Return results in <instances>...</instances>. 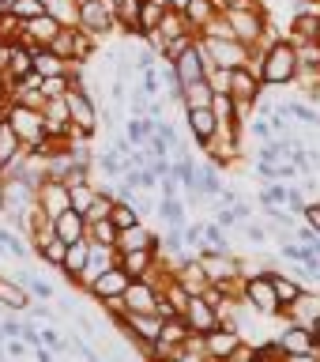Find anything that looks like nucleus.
I'll return each instance as SVG.
<instances>
[{"mask_svg": "<svg viewBox=\"0 0 320 362\" xmlns=\"http://www.w3.org/2000/svg\"><path fill=\"white\" fill-rule=\"evenodd\" d=\"M298 45L290 38H275L264 45V87H287L298 79Z\"/></svg>", "mask_w": 320, "mask_h": 362, "instance_id": "f257e3e1", "label": "nucleus"}, {"mask_svg": "<svg viewBox=\"0 0 320 362\" xmlns=\"http://www.w3.org/2000/svg\"><path fill=\"white\" fill-rule=\"evenodd\" d=\"M64 102H68V117H72V132L95 140V132H98V102L90 98L87 83H76L64 95Z\"/></svg>", "mask_w": 320, "mask_h": 362, "instance_id": "f03ea898", "label": "nucleus"}, {"mask_svg": "<svg viewBox=\"0 0 320 362\" xmlns=\"http://www.w3.org/2000/svg\"><path fill=\"white\" fill-rule=\"evenodd\" d=\"M242 298H245L249 310H256L260 317H275L279 294H275V283H271V268L268 272H253V276L242 279Z\"/></svg>", "mask_w": 320, "mask_h": 362, "instance_id": "7ed1b4c3", "label": "nucleus"}, {"mask_svg": "<svg viewBox=\"0 0 320 362\" xmlns=\"http://www.w3.org/2000/svg\"><path fill=\"white\" fill-rule=\"evenodd\" d=\"M4 117H8L11 129H16V136L23 140V147L38 144L42 136H45V110H38V106H27V102L11 98V106H8Z\"/></svg>", "mask_w": 320, "mask_h": 362, "instance_id": "20e7f679", "label": "nucleus"}, {"mask_svg": "<svg viewBox=\"0 0 320 362\" xmlns=\"http://www.w3.org/2000/svg\"><path fill=\"white\" fill-rule=\"evenodd\" d=\"M200 45H203V53H208V61L211 64H223V68L245 64L249 57H253V49H256V45L234 38V34H223V38H200Z\"/></svg>", "mask_w": 320, "mask_h": 362, "instance_id": "39448f33", "label": "nucleus"}, {"mask_svg": "<svg viewBox=\"0 0 320 362\" xmlns=\"http://www.w3.org/2000/svg\"><path fill=\"white\" fill-rule=\"evenodd\" d=\"M79 27L90 30L95 38H102V34H109V30H117L113 4H109V0H79Z\"/></svg>", "mask_w": 320, "mask_h": 362, "instance_id": "423d86ee", "label": "nucleus"}, {"mask_svg": "<svg viewBox=\"0 0 320 362\" xmlns=\"http://www.w3.org/2000/svg\"><path fill=\"white\" fill-rule=\"evenodd\" d=\"M189 332H192V328L185 325V317H181V313H177V317H166L162 328H158V339L151 344V351H147V355H151V358H174L177 347L189 339Z\"/></svg>", "mask_w": 320, "mask_h": 362, "instance_id": "0eeeda50", "label": "nucleus"}, {"mask_svg": "<svg viewBox=\"0 0 320 362\" xmlns=\"http://www.w3.org/2000/svg\"><path fill=\"white\" fill-rule=\"evenodd\" d=\"M185 117H189L192 144L208 151V147L215 144V136L223 132V124H219V117H215V110H211V106H196V110H185Z\"/></svg>", "mask_w": 320, "mask_h": 362, "instance_id": "6e6552de", "label": "nucleus"}, {"mask_svg": "<svg viewBox=\"0 0 320 362\" xmlns=\"http://www.w3.org/2000/svg\"><path fill=\"white\" fill-rule=\"evenodd\" d=\"M61 27H68V23H61L53 11H42V16L23 23V42H27L30 49H42V45H49L57 34H61Z\"/></svg>", "mask_w": 320, "mask_h": 362, "instance_id": "1a4fd4ad", "label": "nucleus"}, {"mask_svg": "<svg viewBox=\"0 0 320 362\" xmlns=\"http://www.w3.org/2000/svg\"><path fill=\"white\" fill-rule=\"evenodd\" d=\"M90 238H79V242H68L64 260H61V276L68 279V287H83V268L90 260Z\"/></svg>", "mask_w": 320, "mask_h": 362, "instance_id": "9d476101", "label": "nucleus"}, {"mask_svg": "<svg viewBox=\"0 0 320 362\" xmlns=\"http://www.w3.org/2000/svg\"><path fill=\"white\" fill-rule=\"evenodd\" d=\"M181 317H185V325L192 328V332H200V336H203V332H211L215 325H223V313L215 310V305L203 298V294H192L189 305L181 310Z\"/></svg>", "mask_w": 320, "mask_h": 362, "instance_id": "9b49d317", "label": "nucleus"}, {"mask_svg": "<svg viewBox=\"0 0 320 362\" xmlns=\"http://www.w3.org/2000/svg\"><path fill=\"white\" fill-rule=\"evenodd\" d=\"M34 200H38V208H42L45 215H49V219H57L61 211L72 208L68 185H64V181H57V177H45L42 185H38V192H34Z\"/></svg>", "mask_w": 320, "mask_h": 362, "instance_id": "f8f14e48", "label": "nucleus"}, {"mask_svg": "<svg viewBox=\"0 0 320 362\" xmlns=\"http://www.w3.org/2000/svg\"><path fill=\"white\" fill-rule=\"evenodd\" d=\"M158 305V287L151 279H132L124 287V310L129 313H155Z\"/></svg>", "mask_w": 320, "mask_h": 362, "instance_id": "ddd939ff", "label": "nucleus"}, {"mask_svg": "<svg viewBox=\"0 0 320 362\" xmlns=\"http://www.w3.org/2000/svg\"><path fill=\"white\" fill-rule=\"evenodd\" d=\"M203 344H208L211 362H223V358H230V351L237 344H242V332H237L234 325H215L211 332H203Z\"/></svg>", "mask_w": 320, "mask_h": 362, "instance_id": "4468645a", "label": "nucleus"}, {"mask_svg": "<svg viewBox=\"0 0 320 362\" xmlns=\"http://www.w3.org/2000/svg\"><path fill=\"white\" fill-rule=\"evenodd\" d=\"M129 283H132L129 272H124L121 264H113V268H106L95 283H90L87 294H90L95 302H102V298H113V294H124V287H129Z\"/></svg>", "mask_w": 320, "mask_h": 362, "instance_id": "2eb2a0df", "label": "nucleus"}, {"mask_svg": "<svg viewBox=\"0 0 320 362\" xmlns=\"http://www.w3.org/2000/svg\"><path fill=\"white\" fill-rule=\"evenodd\" d=\"M113 249H117V253H129V249H158V253H162V234H151L143 223H132L117 234V245Z\"/></svg>", "mask_w": 320, "mask_h": 362, "instance_id": "dca6fc26", "label": "nucleus"}, {"mask_svg": "<svg viewBox=\"0 0 320 362\" xmlns=\"http://www.w3.org/2000/svg\"><path fill=\"white\" fill-rule=\"evenodd\" d=\"M264 204H283V208H294L302 215V208H305V197L294 185H287V181H268L264 189H260V208Z\"/></svg>", "mask_w": 320, "mask_h": 362, "instance_id": "f3484780", "label": "nucleus"}, {"mask_svg": "<svg viewBox=\"0 0 320 362\" xmlns=\"http://www.w3.org/2000/svg\"><path fill=\"white\" fill-rule=\"evenodd\" d=\"M0 302H4V310H11V313H27L34 298L16 276H0Z\"/></svg>", "mask_w": 320, "mask_h": 362, "instance_id": "a211bd4d", "label": "nucleus"}, {"mask_svg": "<svg viewBox=\"0 0 320 362\" xmlns=\"http://www.w3.org/2000/svg\"><path fill=\"white\" fill-rule=\"evenodd\" d=\"M113 264H117V249H113V245H90V260H87V268H83V291H87L106 268H113Z\"/></svg>", "mask_w": 320, "mask_h": 362, "instance_id": "6ab92c4d", "label": "nucleus"}, {"mask_svg": "<svg viewBox=\"0 0 320 362\" xmlns=\"http://www.w3.org/2000/svg\"><path fill=\"white\" fill-rule=\"evenodd\" d=\"M155 260H158V249H129V253H117V264L129 272L132 279L147 276V272L155 268Z\"/></svg>", "mask_w": 320, "mask_h": 362, "instance_id": "aec40b11", "label": "nucleus"}, {"mask_svg": "<svg viewBox=\"0 0 320 362\" xmlns=\"http://www.w3.org/2000/svg\"><path fill=\"white\" fill-rule=\"evenodd\" d=\"M155 215L162 219L166 226H185L189 223V204H185V197H158L155 200Z\"/></svg>", "mask_w": 320, "mask_h": 362, "instance_id": "412c9836", "label": "nucleus"}, {"mask_svg": "<svg viewBox=\"0 0 320 362\" xmlns=\"http://www.w3.org/2000/svg\"><path fill=\"white\" fill-rule=\"evenodd\" d=\"M287 310H290V321H294V325H305V328H309L316 317H320V294H313L309 287H305L298 298L287 305Z\"/></svg>", "mask_w": 320, "mask_h": 362, "instance_id": "4be33fe9", "label": "nucleus"}, {"mask_svg": "<svg viewBox=\"0 0 320 362\" xmlns=\"http://www.w3.org/2000/svg\"><path fill=\"white\" fill-rule=\"evenodd\" d=\"M320 34V11H294L290 16V42L302 45V42H316Z\"/></svg>", "mask_w": 320, "mask_h": 362, "instance_id": "5701e85b", "label": "nucleus"}, {"mask_svg": "<svg viewBox=\"0 0 320 362\" xmlns=\"http://www.w3.org/2000/svg\"><path fill=\"white\" fill-rule=\"evenodd\" d=\"M53 230H57V238H64V242H79V238H87V219H83V211H76V208L61 211V215L53 219Z\"/></svg>", "mask_w": 320, "mask_h": 362, "instance_id": "b1692460", "label": "nucleus"}, {"mask_svg": "<svg viewBox=\"0 0 320 362\" xmlns=\"http://www.w3.org/2000/svg\"><path fill=\"white\" fill-rule=\"evenodd\" d=\"M68 64L72 61H64V57H57L49 45H42V49H34V72H38L42 79L45 76H61V72H68Z\"/></svg>", "mask_w": 320, "mask_h": 362, "instance_id": "393cba45", "label": "nucleus"}, {"mask_svg": "<svg viewBox=\"0 0 320 362\" xmlns=\"http://www.w3.org/2000/svg\"><path fill=\"white\" fill-rule=\"evenodd\" d=\"M215 16H219V4H215V0H189L185 4V19L196 34L203 30V23H211Z\"/></svg>", "mask_w": 320, "mask_h": 362, "instance_id": "a878e982", "label": "nucleus"}, {"mask_svg": "<svg viewBox=\"0 0 320 362\" xmlns=\"http://www.w3.org/2000/svg\"><path fill=\"white\" fill-rule=\"evenodd\" d=\"M16 155H23V140L16 136V129L8 124V117H0V174H4V166Z\"/></svg>", "mask_w": 320, "mask_h": 362, "instance_id": "bb28decb", "label": "nucleus"}, {"mask_svg": "<svg viewBox=\"0 0 320 362\" xmlns=\"http://www.w3.org/2000/svg\"><path fill=\"white\" fill-rule=\"evenodd\" d=\"M211 98H215V90L208 83V76L196 79V83H189L185 90H181V110H196V106H211Z\"/></svg>", "mask_w": 320, "mask_h": 362, "instance_id": "cd10ccee", "label": "nucleus"}, {"mask_svg": "<svg viewBox=\"0 0 320 362\" xmlns=\"http://www.w3.org/2000/svg\"><path fill=\"white\" fill-rule=\"evenodd\" d=\"M196 189H200V197H211V200L219 197V192L226 189L219 166H215V163H203V166L196 170Z\"/></svg>", "mask_w": 320, "mask_h": 362, "instance_id": "c85d7f7f", "label": "nucleus"}, {"mask_svg": "<svg viewBox=\"0 0 320 362\" xmlns=\"http://www.w3.org/2000/svg\"><path fill=\"white\" fill-rule=\"evenodd\" d=\"M109 223L117 226V230H124V226L140 223V211H136V204H132V200L113 197V204H109Z\"/></svg>", "mask_w": 320, "mask_h": 362, "instance_id": "c756f323", "label": "nucleus"}, {"mask_svg": "<svg viewBox=\"0 0 320 362\" xmlns=\"http://www.w3.org/2000/svg\"><path fill=\"white\" fill-rule=\"evenodd\" d=\"M19 283H23V287H27L30 291V298L34 302H53L57 298V291H53V283H45L42 276H34V272H19V276H16Z\"/></svg>", "mask_w": 320, "mask_h": 362, "instance_id": "7c9ffc66", "label": "nucleus"}, {"mask_svg": "<svg viewBox=\"0 0 320 362\" xmlns=\"http://www.w3.org/2000/svg\"><path fill=\"white\" fill-rule=\"evenodd\" d=\"M271 283H275V294H279V302H283V305H290V302L305 291V283H302V279L283 276V272H275V268H271Z\"/></svg>", "mask_w": 320, "mask_h": 362, "instance_id": "2f4dec72", "label": "nucleus"}, {"mask_svg": "<svg viewBox=\"0 0 320 362\" xmlns=\"http://www.w3.org/2000/svg\"><path fill=\"white\" fill-rule=\"evenodd\" d=\"M124 136H129L136 147L147 144L155 136V117H147V113H143V117H129V121H124Z\"/></svg>", "mask_w": 320, "mask_h": 362, "instance_id": "473e14b6", "label": "nucleus"}, {"mask_svg": "<svg viewBox=\"0 0 320 362\" xmlns=\"http://www.w3.org/2000/svg\"><path fill=\"white\" fill-rule=\"evenodd\" d=\"M174 358H189V362H211L208 355V344H203V336L200 332H189V339L177 347V355Z\"/></svg>", "mask_w": 320, "mask_h": 362, "instance_id": "72a5a7b5", "label": "nucleus"}, {"mask_svg": "<svg viewBox=\"0 0 320 362\" xmlns=\"http://www.w3.org/2000/svg\"><path fill=\"white\" fill-rule=\"evenodd\" d=\"M117 234H121V230L109 223V215H106V219L87 223V238H90L95 245H117Z\"/></svg>", "mask_w": 320, "mask_h": 362, "instance_id": "f704fd0d", "label": "nucleus"}, {"mask_svg": "<svg viewBox=\"0 0 320 362\" xmlns=\"http://www.w3.org/2000/svg\"><path fill=\"white\" fill-rule=\"evenodd\" d=\"M76 30H79L76 23H72V27H61V34L49 42V49L57 57H64V61H76Z\"/></svg>", "mask_w": 320, "mask_h": 362, "instance_id": "c9c22d12", "label": "nucleus"}, {"mask_svg": "<svg viewBox=\"0 0 320 362\" xmlns=\"http://www.w3.org/2000/svg\"><path fill=\"white\" fill-rule=\"evenodd\" d=\"M38 90L45 95V102H49V98H64L68 90H72V76H68V72H61V76H45Z\"/></svg>", "mask_w": 320, "mask_h": 362, "instance_id": "e433bc0d", "label": "nucleus"}, {"mask_svg": "<svg viewBox=\"0 0 320 362\" xmlns=\"http://www.w3.org/2000/svg\"><path fill=\"white\" fill-rule=\"evenodd\" d=\"M0 42H4V45L23 42V19H19L11 8L4 11V16H0Z\"/></svg>", "mask_w": 320, "mask_h": 362, "instance_id": "4c0bfd02", "label": "nucleus"}, {"mask_svg": "<svg viewBox=\"0 0 320 362\" xmlns=\"http://www.w3.org/2000/svg\"><path fill=\"white\" fill-rule=\"evenodd\" d=\"M95 166H98L106 177H121V174H124V158H121L117 147H113V151H102V155H95Z\"/></svg>", "mask_w": 320, "mask_h": 362, "instance_id": "58836bf2", "label": "nucleus"}, {"mask_svg": "<svg viewBox=\"0 0 320 362\" xmlns=\"http://www.w3.org/2000/svg\"><path fill=\"white\" fill-rule=\"evenodd\" d=\"M283 106H287V113H290V117L305 121L309 129H320V110H313L309 102H283Z\"/></svg>", "mask_w": 320, "mask_h": 362, "instance_id": "ea45409f", "label": "nucleus"}, {"mask_svg": "<svg viewBox=\"0 0 320 362\" xmlns=\"http://www.w3.org/2000/svg\"><path fill=\"white\" fill-rule=\"evenodd\" d=\"M162 16H166L162 4H155V0H143V4H140V30H155L158 23H162Z\"/></svg>", "mask_w": 320, "mask_h": 362, "instance_id": "a19ab883", "label": "nucleus"}, {"mask_svg": "<svg viewBox=\"0 0 320 362\" xmlns=\"http://www.w3.org/2000/svg\"><path fill=\"white\" fill-rule=\"evenodd\" d=\"M136 83L143 87L147 98H162V76H158V68H147L143 76H136Z\"/></svg>", "mask_w": 320, "mask_h": 362, "instance_id": "79ce46f5", "label": "nucleus"}, {"mask_svg": "<svg viewBox=\"0 0 320 362\" xmlns=\"http://www.w3.org/2000/svg\"><path fill=\"white\" fill-rule=\"evenodd\" d=\"M203 242L215 245V249H230V242H226V226H219L215 219L203 223Z\"/></svg>", "mask_w": 320, "mask_h": 362, "instance_id": "37998d69", "label": "nucleus"}, {"mask_svg": "<svg viewBox=\"0 0 320 362\" xmlns=\"http://www.w3.org/2000/svg\"><path fill=\"white\" fill-rule=\"evenodd\" d=\"M11 11L27 23V19H34V16H42V11H45V0H11Z\"/></svg>", "mask_w": 320, "mask_h": 362, "instance_id": "c03bdc74", "label": "nucleus"}, {"mask_svg": "<svg viewBox=\"0 0 320 362\" xmlns=\"http://www.w3.org/2000/svg\"><path fill=\"white\" fill-rule=\"evenodd\" d=\"M242 234H245L253 245H268V238H271V234L264 230V226H260V223H253V219H245V223H242Z\"/></svg>", "mask_w": 320, "mask_h": 362, "instance_id": "a18cd8bd", "label": "nucleus"}, {"mask_svg": "<svg viewBox=\"0 0 320 362\" xmlns=\"http://www.w3.org/2000/svg\"><path fill=\"white\" fill-rule=\"evenodd\" d=\"M200 245H203V223H185V249L196 253Z\"/></svg>", "mask_w": 320, "mask_h": 362, "instance_id": "49530a36", "label": "nucleus"}, {"mask_svg": "<svg viewBox=\"0 0 320 362\" xmlns=\"http://www.w3.org/2000/svg\"><path fill=\"white\" fill-rule=\"evenodd\" d=\"M215 223L230 230V226H242V215H237V208H234V204H223V208L215 211Z\"/></svg>", "mask_w": 320, "mask_h": 362, "instance_id": "de8ad7c7", "label": "nucleus"}, {"mask_svg": "<svg viewBox=\"0 0 320 362\" xmlns=\"http://www.w3.org/2000/svg\"><path fill=\"white\" fill-rule=\"evenodd\" d=\"M249 132H253V136H256L260 144H264V140H271V136H275V129H271V117H268V121H260V113H256L253 121H249Z\"/></svg>", "mask_w": 320, "mask_h": 362, "instance_id": "09e8293b", "label": "nucleus"}, {"mask_svg": "<svg viewBox=\"0 0 320 362\" xmlns=\"http://www.w3.org/2000/svg\"><path fill=\"white\" fill-rule=\"evenodd\" d=\"M177 192H181V181H177L174 170H170V174L158 181V197H177Z\"/></svg>", "mask_w": 320, "mask_h": 362, "instance_id": "8fccbe9b", "label": "nucleus"}, {"mask_svg": "<svg viewBox=\"0 0 320 362\" xmlns=\"http://www.w3.org/2000/svg\"><path fill=\"white\" fill-rule=\"evenodd\" d=\"M253 358H256V344H237L226 362H253Z\"/></svg>", "mask_w": 320, "mask_h": 362, "instance_id": "3c124183", "label": "nucleus"}, {"mask_svg": "<svg viewBox=\"0 0 320 362\" xmlns=\"http://www.w3.org/2000/svg\"><path fill=\"white\" fill-rule=\"evenodd\" d=\"M302 219H305V223H309L313 230L320 234V204H305V208H302Z\"/></svg>", "mask_w": 320, "mask_h": 362, "instance_id": "603ef678", "label": "nucleus"}, {"mask_svg": "<svg viewBox=\"0 0 320 362\" xmlns=\"http://www.w3.org/2000/svg\"><path fill=\"white\" fill-rule=\"evenodd\" d=\"M215 200H219V204H237V200H242V197H237L234 189H223V192H219V197H215Z\"/></svg>", "mask_w": 320, "mask_h": 362, "instance_id": "864d4df0", "label": "nucleus"}, {"mask_svg": "<svg viewBox=\"0 0 320 362\" xmlns=\"http://www.w3.org/2000/svg\"><path fill=\"white\" fill-rule=\"evenodd\" d=\"M309 332H313V347H316V344H320V317H316V321L309 325Z\"/></svg>", "mask_w": 320, "mask_h": 362, "instance_id": "5fc2aeb1", "label": "nucleus"}, {"mask_svg": "<svg viewBox=\"0 0 320 362\" xmlns=\"http://www.w3.org/2000/svg\"><path fill=\"white\" fill-rule=\"evenodd\" d=\"M11 4H8V0H0V16H4V11H8Z\"/></svg>", "mask_w": 320, "mask_h": 362, "instance_id": "6e6d98bb", "label": "nucleus"}, {"mask_svg": "<svg viewBox=\"0 0 320 362\" xmlns=\"http://www.w3.org/2000/svg\"><path fill=\"white\" fill-rule=\"evenodd\" d=\"M4 339H8V332H4V328H0V347H4Z\"/></svg>", "mask_w": 320, "mask_h": 362, "instance_id": "4d7b16f0", "label": "nucleus"}, {"mask_svg": "<svg viewBox=\"0 0 320 362\" xmlns=\"http://www.w3.org/2000/svg\"><path fill=\"white\" fill-rule=\"evenodd\" d=\"M109 4H113V8H117V4H121V0H109Z\"/></svg>", "mask_w": 320, "mask_h": 362, "instance_id": "13d9d810", "label": "nucleus"}, {"mask_svg": "<svg viewBox=\"0 0 320 362\" xmlns=\"http://www.w3.org/2000/svg\"><path fill=\"white\" fill-rule=\"evenodd\" d=\"M316 351H320V344H316Z\"/></svg>", "mask_w": 320, "mask_h": 362, "instance_id": "bf43d9fd", "label": "nucleus"}]
</instances>
